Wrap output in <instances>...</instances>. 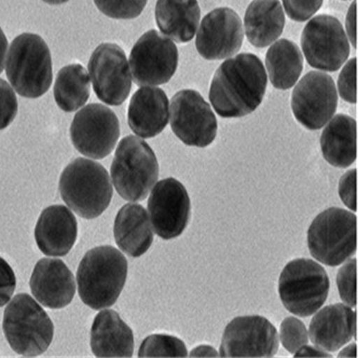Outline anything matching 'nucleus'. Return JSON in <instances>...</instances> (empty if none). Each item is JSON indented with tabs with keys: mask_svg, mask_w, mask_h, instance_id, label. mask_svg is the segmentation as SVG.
<instances>
[{
	"mask_svg": "<svg viewBox=\"0 0 358 358\" xmlns=\"http://www.w3.org/2000/svg\"><path fill=\"white\" fill-rule=\"evenodd\" d=\"M268 77L255 55L242 53L227 59L217 69L210 89L214 110L224 119L248 116L262 103Z\"/></svg>",
	"mask_w": 358,
	"mask_h": 358,
	"instance_id": "nucleus-1",
	"label": "nucleus"
},
{
	"mask_svg": "<svg viewBox=\"0 0 358 358\" xmlns=\"http://www.w3.org/2000/svg\"><path fill=\"white\" fill-rule=\"evenodd\" d=\"M127 258L116 248L101 245L86 252L77 273L80 299L91 309L111 307L122 294L127 281Z\"/></svg>",
	"mask_w": 358,
	"mask_h": 358,
	"instance_id": "nucleus-2",
	"label": "nucleus"
},
{
	"mask_svg": "<svg viewBox=\"0 0 358 358\" xmlns=\"http://www.w3.org/2000/svg\"><path fill=\"white\" fill-rule=\"evenodd\" d=\"M62 200L82 218L95 219L110 205L113 187L101 164L78 158L68 164L59 179Z\"/></svg>",
	"mask_w": 358,
	"mask_h": 358,
	"instance_id": "nucleus-3",
	"label": "nucleus"
},
{
	"mask_svg": "<svg viewBox=\"0 0 358 358\" xmlns=\"http://www.w3.org/2000/svg\"><path fill=\"white\" fill-rule=\"evenodd\" d=\"M5 69L13 89L24 98H41L53 82L51 52L36 34H22L13 41Z\"/></svg>",
	"mask_w": 358,
	"mask_h": 358,
	"instance_id": "nucleus-4",
	"label": "nucleus"
},
{
	"mask_svg": "<svg viewBox=\"0 0 358 358\" xmlns=\"http://www.w3.org/2000/svg\"><path fill=\"white\" fill-rule=\"evenodd\" d=\"M111 177L122 199L130 202L145 200L159 178V164L153 149L135 136L122 138L115 153Z\"/></svg>",
	"mask_w": 358,
	"mask_h": 358,
	"instance_id": "nucleus-5",
	"label": "nucleus"
},
{
	"mask_svg": "<svg viewBox=\"0 0 358 358\" xmlns=\"http://www.w3.org/2000/svg\"><path fill=\"white\" fill-rule=\"evenodd\" d=\"M2 327L8 343L22 357H38L53 341L54 324L51 318L27 294L13 298L5 309Z\"/></svg>",
	"mask_w": 358,
	"mask_h": 358,
	"instance_id": "nucleus-6",
	"label": "nucleus"
},
{
	"mask_svg": "<svg viewBox=\"0 0 358 358\" xmlns=\"http://www.w3.org/2000/svg\"><path fill=\"white\" fill-rule=\"evenodd\" d=\"M307 241L315 259L326 266L341 265L357 252V216L343 208L324 210L310 224Z\"/></svg>",
	"mask_w": 358,
	"mask_h": 358,
	"instance_id": "nucleus-7",
	"label": "nucleus"
},
{
	"mask_svg": "<svg viewBox=\"0 0 358 358\" xmlns=\"http://www.w3.org/2000/svg\"><path fill=\"white\" fill-rule=\"evenodd\" d=\"M330 279L323 266L313 260L291 261L279 278V295L284 307L300 317H308L326 302Z\"/></svg>",
	"mask_w": 358,
	"mask_h": 358,
	"instance_id": "nucleus-8",
	"label": "nucleus"
},
{
	"mask_svg": "<svg viewBox=\"0 0 358 358\" xmlns=\"http://www.w3.org/2000/svg\"><path fill=\"white\" fill-rule=\"evenodd\" d=\"M301 46L308 64L327 72L341 69L351 50L341 22L329 15H316L306 24Z\"/></svg>",
	"mask_w": 358,
	"mask_h": 358,
	"instance_id": "nucleus-9",
	"label": "nucleus"
},
{
	"mask_svg": "<svg viewBox=\"0 0 358 358\" xmlns=\"http://www.w3.org/2000/svg\"><path fill=\"white\" fill-rule=\"evenodd\" d=\"M121 129L117 115L109 107L90 103L75 115L70 137L78 152L101 160L110 155L119 140Z\"/></svg>",
	"mask_w": 358,
	"mask_h": 358,
	"instance_id": "nucleus-10",
	"label": "nucleus"
},
{
	"mask_svg": "<svg viewBox=\"0 0 358 358\" xmlns=\"http://www.w3.org/2000/svg\"><path fill=\"white\" fill-rule=\"evenodd\" d=\"M179 62L176 44L156 30L143 34L129 57L133 80L138 86L162 85L173 77Z\"/></svg>",
	"mask_w": 358,
	"mask_h": 358,
	"instance_id": "nucleus-11",
	"label": "nucleus"
},
{
	"mask_svg": "<svg viewBox=\"0 0 358 358\" xmlns=\"http://www.w3.org/2000/svg\"><path fill=\"white\" fill-rule=\"evenodd\" d=\"M171 125L188 146L206 148L215 140L218 122L210 104L197 91L185 89L171 99Z\"/></svg>",
	"mask_w": 358,
	"mask_h": 358,
	"instance_id": "nucleus-12",
	"label": "nucleus"
},
{
	"mask_svg": "<svg viewBox=\"0 0 358 358\" xmlns=\"http://www.w3.org/2000/svg\"><path fill=\"white\" fill-rule=\"evenodd\" d=\"M338 96L333 78L310 71L298 82L292 96L295 119L309 130H318L336 114Z\"/></svg>",
	"mask_w": 358,
	"mask_h": 358,
	"instance_id": "nucleus-13",
	"label": "nucleus"
},
{
	"mask_svg": "<svg viewBox=\"0 0 358 358\" xmlns=\"http://www.w3.org/2000/svg\"><path fill=\"white\" fill-rule=\"evenodd\" d=\"M89 76L96 96L103 103L119 106L132 87L131 73L124 50L115 43H101L88 62Z\"/></svg>",
	"mask_w": 358,
	"mask_h": 358,
	"instance_id": "nucleus-14",
	"label": "nucleus"
},
{
	"mask_svg": "<svg viewBox=\"0 0 358 358\" xmlns=\"http://www.w3.org/2000/svg\"><path fill=\"white\" fill-rule=\"evenodd\" d=\"M278 349V334L270 321L260 315L238 316L224 329L219 357H273Z\"/></svg>",
	"mask_w": 358,
	"mask_h": 358,
	"instance_id": "nucleus-15",
	"label": "nucleus"
},
{
	"mask_svg": "<svg viewBox=\"0 0 358 358\" xmlns=\"http://www.w3.org/2000/svg\"><path fill=\"white\" fill-rule=\"evenodd\" d=\"M151 226L159 237H179L189 222L192 203L184 185L174 178L162 180L148 199Z\"/></svg>",
	"mask_w": 358,
	"mask_h": 358,
	"instance_id": "nucleus-16",
	"label": "nucleus"
},
{
	"mask_svg": "<svg viewBox=\"0 0 358 358\" xmlns=\"http://www.w3.org/2000/svg\"><path fill=\"white\" fill-rule=\"evenodd\" d=\"M243 41L244 29L239 15L231 8H217L203 18L196 49L206 61H220L237 54Z\"/></svg>",
	"mask_w": 358,
	"mask_h": 358,
	"instance_id": "nucleus-17",
	"label": "nucleus"
},
{
	"mask_svg": "<svg viewBox=\"0 0 358 358\" xmlns=\"http://www.w3.org/2000/svg\"><path fill=\"white\" fill-rule=\"evenodd\" d=\"M30 287L34 297L44 307L62 309L75 296V277L64 261L43 258L34 268Z\"/></svg>",
	"mask_w": 358,
	"mask_h": 358,
	"instance_id": "nucleus-18",
	"label": "nucleus"
},
{
	"mask_svg": "<svg viewBox=\"0 0 358 358\" xmlns=\"http://www.w3.org/2000/svg\"><path fill=\"white\" fill-rule=\"evenodd\" d=\"M309 336L323 351H338L352 337L357 338V313L341 303L327 306L310 321Z\"/></svg>",
	"mask_w": 358,
	"mask_h": 358,
	"instance_id": "nucleus-19",
	"label": "nucleus"
},
{
	"mask_svg": "<svg viewBox=\"0 0 358 358\" xmlns=\"http://www.w3.org/2000/svg\"><path fill=\"white\" fill-rule=\"evenodd\" d=\"M77 237V219L66 206L54 205L41 213L35 229V239L44 255L55 257L68 255Z\"/></svg>",
	"mask_w": 358,
	"mask_h": 358,
	"instance_id": "nucleus-20",
	"label": "nucleus"
},
{
	"mask_svg": "<svg viewBox=\"0 0 358 358\" xmlns=\"http://www.w3.org/2000/svg\"><path fill=\"white\" fill-rule=\"evenodd\" d=\"M169 101L164 90L142 86L133 95L128 107V124L138 137L151 138L164 131L169 124Z\"/></svg>",
	"mask_w": 358,
	"mask_h": 358,
	"instance_id": "nucleus-21",
	"label": "nucleus"
},
{
	"mask_svg": "<svg viewBox=\"0 0 358 358\" xmlns=\"http://www.w3.org/2000/svg\"><path fill=\"white\" fill-rule=\"evenodd\" d=\"M90 344L96 357H132L134 336L117 312L103 310L94 320Z\"/></svg>",
	"mask_w": 358,
	"mask_h": 358,
	"instance_id": "nucleus-22",
	"label": "nucleus"
},
{
	"mask_svg": "<svg viewBox=\"0 0 358 358\" xmlns=\"http://www.w3.org/2000/svg\"><path fill=\"white\" fill-rule=\"evenodd\" d=\"M114 237L122 252L133 258L145 255L153 243L148 213L143 206L130 203L122 206L114 223Z\"/></svg>",
	"mask_w": 358,
	"mask_h": 358,
	"instance_id": "nucleus-23",
	"label": "nucleus"
},
{
	"mask_svg": "<svg viewBox=\"0 0 358 358\" xmlns=\"http://www.w3.org/2000/svg\"><path fill=\"white\" fill-rule=\"evenodd\" d=\"M200 17L197 0H157V25L164 36L178 43H187L194 38Z\"/></svg>",
	"mask_w": 358,
	"mask_h": 358,
	"instance_id": "nucleus-24",
	"label": "nucleus"
},
{
	"mask_svg": "<svg viewBox=\"0 0 358 358\" xmlns=\"http://www.w3.org/2000/svg\"><path fill=\"white\" fill-rule=\"evenodd\" d=\"M357 122L352 117L338 114L329 121L320 138L321 151L329 164L346 169L357 160Z\"/></svg>",
	"mask_w": 358,
	"mask_h": 358,
	"instance_id": "nucleus-25",
	"label": "nucleus"
},
{
	"mask_svg": "<svg viewBox=\"0 0 358 358\" xmlns=\"http://www.w3.org/2000/svg\"><path fill=\"white\" fill-rule=\"evenodd\" d=\"M285 23L279 0H253L245 14V36L256 48H265L282 35Z\"/></svg>",
	"mask_w": 358,
	"mask_h": 358,
	"instance_id": "nucleus-26",
	"label": "nucleus"
},
{
	"mask_svg": "<svg viewBox=\"0 0 358 358\" xmlns=\"http://www.w3.org/2000/svg\"><path fill=\"white\" fill-rule=\"evenodd\" d=\"M299 47L289 39L275 41L266 54V66L271 85L278 90H287L296 83L303 71Z\"/></svg>",
	"mask_w": 358,
	"mask_h": 358,
	"instance_id": "nucleus-27",
	"label": "nucleus"
},
{
	"mask_svg": "<svg viewBox=\"0 0 358 358\" xmlns=\"http://www.w3.org/2000/svg\"><path fill=\"white\" fill-rule=\"evenodd\" d=\"M55 101L62 111L71 113L82 108L90 96V78L80 64L66 65L57 76Z\"/></svg>",
	"mask_w": 358,
	"mask_h": 358,
	"instance_id": "nucleus-28",
	"label": "nucleus"
},
{
	"mask_svg": "<svg viewBox=\"0 0 358 358\" xmlns=\"http://www.w3.org/2000/svg\"><path fill=\"white\" fill-rule=\"evenodd\" d=\"M138 357H187L184 341L169 334H151L138 349Z\"/></svg>",
	"mask_w": 358,
	"mask_h": 358,
	"instance_id": "nucleus-29",
	"label": "nucleus"
},
{
	"mask_svg": "<svg viewBox=\"0 0 358 358\" xmlns=\"http://www.w3.org/2000/svg\"><path fill=\"white\" fill-rule=\"evenodd\" d=\"M148 0H94L96 8L114 20H133L142 14Z\"/></svg>",
	"mask_w": 358,
	"mask_h": 358,
	"instance_id": "nucleus-30",
	"label": "nucleus"
},
{
	"mask_svg": "<svg viewBox=\"0 0 358 358\" xmlns=\"http://www.w3.org/2000/svg\"><path fill=\"white\" fill-rule=\"evenodd\" d=\"M280 339L285 349L295 354L298 349L308 344L309 334L301 320L287 317L280 325Z\"/></svg>",
	"mask_w": 358,
	"mask_h": 358,
	"instance_id": "nucleus-31",
	"label": "nucleus"
},
{
	"mask_svg": "<svg viewBox=\"0 0 358 358\" xmlns=\"http://www.w3.org/2000/svg\"><path fill=\"white\" fill-rule=\"evenodd\" d=\"M357 259H349L341 266L336 277L337 287L342 301L351 308L357 307Z\"/></svg>",
	"mask_w": 358,
	"mask_h": 358,
	"instance_id": "nucleus-32",
	"label": "nucleus"
},
{
	"mask_svg": "<svg viewBox=\"0 0 358 358\" xmlns=\"http://www.w3.org/2000/svg\"><path fill=\"white\" fill-rule=\"evenodd\" d=\"M18 103L12 86L0 78V130H3L17 117Z\"/></svg>",
	"mask_w": 358,
	"mask_h": 358,
	"instance_id": "nucleus-33",
	"label": "nucleus"
},
{
	"mask_svg": "<svg viewBox=\"0 0 358 358\" xmlns=\"http://www.w3.org/2000/svg\"><path fill=\"white\" fill-rule=\"evenodd\" d=\"M357 59L354 57L345 65L337 82L341 98L352 104L357 103Z\"/></svg>",
	"mask_w": 358,
	"mask_h": 358,
	"instance_id": "nucleus-34",
	"label": "nucleus"
},
{
	"mask_svg": "<svg viewBox=\"0 0 358 358\" xmlns=\"http://www.w3.org/2000/svg\"><path fill=\"white\" fill-rule=\"evenodd\" d=\"M287 17L296 22H304L322 7L324 0H282Z\"/></svg>",
	"mask_w": 358,
	"mask_h": 358,
	"instance_id": "nucleus-35",
	"label": "nucleus"
},
{
	"mask_svg": "<svg viewBox=\"0 0 358 358\" xmlns=\"http://www.w3.org/2000/svg\"><path fill=\"white\" fill-rule=\"evenodd\" d=\"M357 169H352L341 177L338 192L342 202L352 211L357 210Z\"/></svg>",
	"mask_w": 358,
	"mask_h": 358,
	"instance_id": "nucleus-36",
	"label": "nucleus"
},
{
	"mask_svg": "<svg viewBox=\"0 0 358 358\" xmlns=\"http://www.w3.org/2000/svg\"><path fill=\"white\" fill-rule=\"evenodd\" d=\"M17 279L14 271L3 259L0 257V308L3 307L14 294Z\"/></svg>",
	"mask_w": 358,
	"mask_h": 358,
	"instance_id": "nucleus-37",
	"label": "nucleus"
},
{
	"mask_svg": "<svg viewBox=\"0 0 358 358\" xmlns=\"http://www.w3.org/2000/svg\"><path fill=\"white\" fill-rule=\"evenodd\" d=\"M346 30L348 36L352 45L357 48V1L352 2L347 13L346 17Z\"/></svg>",
	"mask_w": 358,
	"mask_h": 358,
	"instance_id": "nucleus-38",
	"label": "nucleus"
},
{
	"mask_svg": "<svg viewBox=\"0 0 358 358\" xmlns=\"http://www.w3.org/2000/svg\"><path fill=\"white\" fill-rule=\"evenodd\" d=\"M295 357H333V355L323 351L317 347L308 346L304 345L297 350L294 354Z\"/></svg>",
	"mask_w": 358,
	"mask_h": 358,
	"instance_id": "nucleus-39",
	"label": "nucleus"
},
{
	"mask_svg": "<svg viewBox=\"0 0 358 358\" xmlns=\"http://www.w3.org/2000/svg\"><path fill=\"white\" fill-rule=\"evenodd\" d=\"M190 357H218V352L213 347L208 345H202L193 349L189 355Z\"/></svg>",
	"mask_w": 358,
	"mask_h": 358,
	"instance_id": "nucleus-40",
	"label": "nucleus"
},
{
	"mask_svg": "<svg viewBox=\"0 0 358 358\" xmlns=\"http://www.w3.org/2000/svg\"><path fill=\"white\" fill-rule=\"evenodd\" d=\"M8 39L2 29L0 28V74L3 72L5 62L7 59Z\"/></svg>",
	"mask_w": 358,
	"mask_h": 358,
	"instance_id": "nucleus-41",
	"label": "nucleus"
},
{
	"mask_svg": "<svg viewBox=\"0 0 358 358\" xmlns=\"http://www.w3.org/2000/svg\"><path fill=\"white\" fill-rule=\"evenodd\" d=\"M357 345L351 344L341 352L338 355V357H357Z\"/></svg>",
	"mask_w": 358,
	"mask_h": 358,
	"instance_id": "nucleus-42",
	"label": "nucleus"
},
{
	"mask_svg": "<svg viewBox=\"0 0 358 358\" xmlns=\"http://www.w3.org/2000/svg\"><path fill=\"white\" fill-rule=\"evenodd\" d=\"M43 1L50 5H61L66 3L69 0H43Z\"/></svg>",
	"mask_w": 358,
	"mask_h": 358,
	"instance_id": "nucleus-43",
	"label": "nucleus"
}]
</instances>
